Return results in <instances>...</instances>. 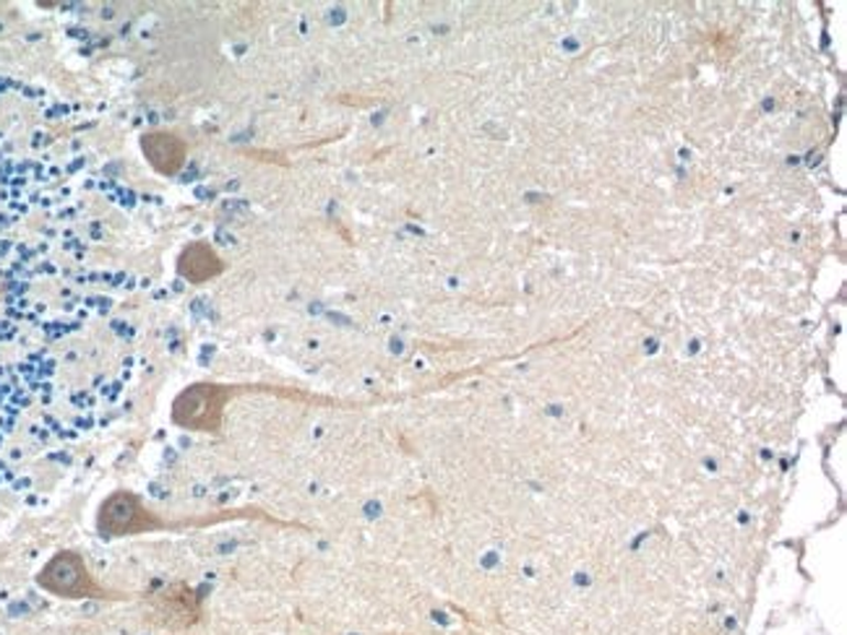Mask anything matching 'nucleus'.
<instances>
[{
    "label": "nucleus",
    "instance_id": "f03ea898",
    "mask_svg": "<svg viewBox=\"0 0 847 635\" xmlns=\"http://www.w3.org/2000/svg\"><path fill=\"white\" fill-rule=\"evenodd\" d=\"M40 586L47 589L51 594L68 597V599H81V597H95L97 583L89 576L87 566H84L81 555L76 553H58L42 568Z\"/></svg>",
    "mask_w": 847,
    "mask_h": 635
},
{
    "label": "nucleus",
    "instance_id": "f257e3e1",
    "mask_svg": "<svg viewBox=\"0 0 847 635\" xmlns=\"http://www.w3.org/2000/svg\"><path fill=\"white\" fill-rule=\"evenodd\" d=\"M224 391L220 386L196 383L186 388L173 406V420L188 430H215L222 420Z\"/></svg>",
    "mask_w": 847,
    "mask_h": 635
},
{
    "label": "nucleus",
    "instance_id": "7ed1b4c3",
    "mask_svg": "<svg viewBox=\"0 0 847 635\" xmlns=\"http://www.w3.org/2000/svg\"><path fill=\"white\" fill-rule=\"evenodd\" d=\"M100 532L108 536H120V534H139V532H150V528L157 524L152 519V513L146 511L144 503L131 492H116L105 500L100 508Z\"/></svg>",
    "mask_w": 847,
    "mask_h": 635
},
{
    "label": "nucleus",
    "instance_id": "39448f33",
    "mask_svg": "<svg viewBox=\"0 0 847 635\" xmlns=\"http://www.w3.org/2000/svg\"><path fill=\"white\" fill-rule=\"evenodd\" d=\"M178 271H180L183 279L194 281V285H201V281L215 279L217 274L222 271V260L217 258V253L211 250L209 245L194 243L180 253Z\"/></svg>",
    "mask_w": 847,
    "mask_h": 635
},
{
    "label": "nucleus",
    "instance_id": "20e7f679",
    "mask_svg": "<svg viewBox=\"0 0 847 635\" xmlns=\"http://www.w3.org/2000/svg\"><path fill=\"white\" fill-rule=\"evenodd\" d=\"M141 152H144V157L150 159V165L157 169V172L173 178V175L180 172L188 149L175 133L157 131V133H146V136L141 138Z\"/></svg>",
    "mask_w": 847,
    "mask_h": 635
}]
</instances>
